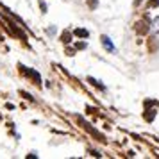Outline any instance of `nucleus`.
Returning <instances> with one entry per match:
<instances>
[{
	"label": "nucleus",
	"instance_id": "nucleus-1",
	"mask_svg": "<svg viewBox=\"0 0 159 159\" xmlns=\"http://www.w3.org/2000/svg\"><path fill=\"white\" fill-rule=\"evenodd\" d=\"M102 43H104V47H106V48H107V50H115V47H113V45H111V41H109V38H102Z\"/></svg>",
	"mask_w": 159,
	"mask_h": 159
},
{
	"label": "nucleus",
	"instance_id": "nucleus-2",
	"mask_svg": "<svg viewBox=\"0 0 159 159\" xmlns=\"http://www.w3.org/2000/svg\"><path fill=\"white\" fill-rule=\"evenodd\" d=\"M150 6H154V7H156V6H159V0H150Z\"/></svg>",
	"mask_w": 159,
	"mask_h": 159
}]
</instances>
